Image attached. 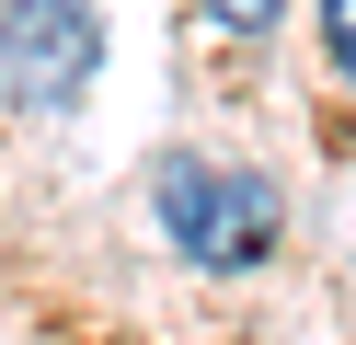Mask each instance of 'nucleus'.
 <instances>
[{
    "label": "nucleus",
    "mask_w": 356,
    "mask_h": 345,
    "mask_svg": "<svg viewBox=\"0 0 356 345\" xmlns=\"http://www.w3.org/2000/svg\"><path fill=\"white\" fill-rule=\"evenodd\" d=\"M104 69L92 0H0V104L12 115H70Z\"/></svg>",
    "instance_id": "f03ea898"
},
{
    "label": "nucleus",
    "mask_w": 356,
    "mask_h": 345,
    "mask_svg": "<svg viewBox=\"0 0 356 345\" xmlns=\"http://www.w3.org/2000/svg\"><path fill=\"white\" fill-rule=\"evenodd\" d=\"M207 12H218V23H230V35H264V23H276V12H287V0H207Z\"/></svg>",
    "instance_id": "20e7f679"
},
{
    "label": "nucleus",
    "mask_w": 356,
    "mask_h": 345,
    "mask_svg": "<svg viewBox=\"0 0 356 345\" xmlns=\"http://www.w3.org/2000/svg\"><path fill=\"white\" fill-rule=\"evenodd\" d=\"M149 196H161V230H172V253L184 265H207V276H241V265H264L276 253V184L264 173H230V161H161L149 173Z\"/></svg>",
    "instance_id": "f257e3e1"
},
{
    "label": "nucleus",
    "mask_w": 356,
    "mask_h": 345,
    "mask_svg": "<svg viewBox=\"0 0 356 345\" xmlns=\"http://www.w3.org/2000/svg\"><path fill=\"white\" fill-rule=\"evenodd\" d=\"M322 46H333V69L356 81V0H322Z\"/></svg>",
    "instance_id": "7ed1b4c3"
}]
</instances>
